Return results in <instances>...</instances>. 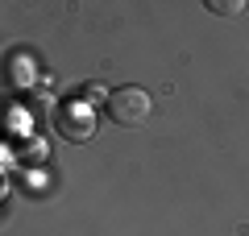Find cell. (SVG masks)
<instances>
[{
	"label": "cell",
	"instance_id": "cell-1",
	"mask_svg": "<svg viewBox=\"0 0 249 236\" xmlns=\"http://www.w3.org/2000/svg\"><path fill=\"white\" fill-rule=\"evenodd\" d=\"M108 116H112L121 129H142L145 120L154 116V100H150V91L145 87H116V91H108Z\"/></svg>",
	"mask_w": 249,
	"mask_h": 236
},
{
	"label": "cell",
	"instance_id": "cell-2",
	"mask_svg": "<svg viewBox=\"0 0 249 236\" xmlns=\"http://www.w3.org/2000/svg\"><path fill=\"white\" fill-rule=\"evenodd\" d=\"M58 133L67 141H88L96 133V108L91 104H67L58 112Z\"/></svg>",
	"mask_w": 249,
	"mask_h": 236
},
{
	"label": "cell",
	"instance_id": "cell-3",
	"mask_svg": "<svg viewBox=\"0 0 249 236\" xmlns=\"http://www.w3.org/2000/svg\"><path fill=\"white\" fill-rule=\"evenodd\" d=\"M4 83H9L13 91H29L37 83V62L29 50H13L9 58H4Z\"/></svg>",
	"mask_w": 249,
	"mask_h": 236
},
{
	"label": "cell",
	"instance_id": "cell-4",
	"mask_svg": "<svg viewBox=\"0 0 249 236\" xmlns=\"http://www.w3.org/2000/svg\"><path fill=\"white\" fill-rule=\"evenodd\" d=\"M208 9H212V13H220V17H237V13L245 9V4H241V0H208Z\"/></svg>",
	"mask_w": 249,
	"mask_h": 236
},
{
	"label": "cell",
	"instance_id": "cell-5",
	"mask_svg": "<svg viewBox=\"0 0 249 236\" xmlns=\"http://www.w3.org/2000/svg\"><path fill=\"white\" fill-rule=\"evenodd\" d=\"M96 100H104V104H108V87H100V83H88V87H83V104H96Z\"/></svg>",
	"mask_w": 249,
	"mask_h": 236
}]
</instances>
